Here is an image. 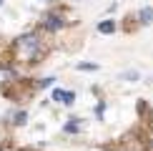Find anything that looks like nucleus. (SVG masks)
<instances>
[{
  "label": "nucleus",
  "mask_w": 153,
  "mask_h": 151,
  "mask_svg": "<svg viewBox=\"0 0 153 151\" xmlns=\"http://www.w3.org/2000/svg\"><path fill=\"white\" fill-rule=\"evenodd\" d=\"M15 123H25V113H18V116H15Z\"/></svg>",
  "instance_id": "9"
},
{
  "label": "nucleus",
  "mask_w": 153,
  "mask_h": 151,
  "mask_svg": "<svg viewBox=\"0 0 153 151\" xmlns=\"http://www.w3.org/2000/svg\"><path fill=\"white\" fill-rule=\"evenodd\" d=\"M45 28H50V30L63 28V18H60V15H48V18H45Z\"/></svg>",
  "instance_id": "3"
},
{
  "label": "nucleus",
  "mask_w": 153,
  "mask_h": 151,
  "mask_svg": "<svg viewBox=\"0 0 153 151\" xmlns=\"http://www.w3.org/2000/svg\"><path fill=\"white\" fill-rule=\"evenodd\" d=\"M18 46H20V50H23L25 55H33L35 50H38V38L35 35H25V38H20Z\"/></svg>",
  "instance_id": "1"
},
{
  "label": "nucleus",
  "mask_w": 153,
  "mask_h": 151,
  "mask_svg": "<svg viewBox=\"0 0 153 151\" xmlns=\"http://www.w3.org/2000/svg\"><path fill=\"white\" fill-rule=\"evenodd\" d=\"M126 78H131V81H136V78H138V73H136V71H128V73H126Z\"/></svg>",
  "instance_id": "7"
},
{
  "label": "nucleus",
  "mask_w": 153,
  "mask_h": 151,
  "mask_svg": "<svg viewBox=\"0 0 153 151\" xmlns=\"http://www.w3.org/2000/svg\"><path fill=\"white\" fill-rule=\"evenodd\" d=\"M73 93L71 91H60V88H55V91H53V101H60V103H65V106H71L73 103Z\"/></svg>",
  "instance_id": "2"
},
{
  "label": "nucleus",
  "mask_w": 153,
  "mask_h": 151,
  "mask_svg": "<svg viewBox=\"0 0 153 151\" xmlns=\"http://www.w3.org/2000/svg\"><path fill=\"white\" fill-rule=\"evenodd\" d=\"M78 68H80V71H95V66H91V63H80Z\"/></svg>",
  "instance_id": "6"
},
{
  "label": "nucleus",
  "mask_w": 153,
  "mask_h": 151,
  "mask_svg": "<svg viewBox=\"0 0 153 151\" xmlns=\"http://www.w3.org/2000/svg\"><path fill=\"white\" fill-rule=\"evenodd\" d=\"M141 20H143V25H148V23L153 20V10H151V8H143V10H141Z\"/></svg>",
  "instance_id": "4"
},
{
  "label": "nucleus",
  "mask_w": 153,
  "mask_h": 151,
  "mask_svg": "<svg viewBox=\"0 0 153 151\" xmlns=\"http://www.w3.org/2000/svg\"><path fill=\"white\" fill-rule=\"evenodd\" d=\"M98 30H100V33H113V30H116V25H113L111 20H105V23L98 25Z\"/></svg>",
  "instance_id": "5"
},
{
  "label": "nucleus",
  "mask_w": 153,
  "mask_h": 151,
  "mask_svg": "<svg viewBox=\"0 0 153 151\" xmlns=\"http://www.w3.org/2000/svg\"><path fill=\"white\" fill-rule=\"evenodd\" d=\"M50 83H53V78H43V81H40V86H43V88H48Z\"/></svg>",
  "instance_id": "8"
},
{
  "label": "nucleus",
  "mask_w": 153,
  "mask_h": 151,
  "mask_svg": "<svg viewBox=\"0 0 153 151\" xmlns=\"http://www.w3.org/2000/svg\"><path fill=\"white\" fill-rule=\"evenodd\" d=\"M0 3H3V0H0Z\"/></svg>",
  "instance_id": "10"
}]
</instances>
